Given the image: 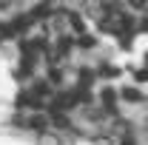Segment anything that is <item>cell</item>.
Returning a JSON list of instances; mask_svg holds the SVG:
<instances>
[{
    "instance_id": "1",
    "label": "cell",
    "mask_w": 148,
    "mask_h": 145,
    "mask_svg": "<svg viewBox=\"0 0 148 145\" xmlns=\"http://www.w3.org/2000/svg\"><path fill=\"white\" fill-rule=\"evenodd\" d=\"M26 125H32V128H37V131H46V128H49V120H46V117H40V114H37V117H32V120H29V122H26Z\"/></svg>"
},
{
    "instance_id": "2",
    "label": "cell",
    "mask_w": 148,
    "mask_h": 145,
    "mask_svg": "<svg viewBox=\"0 0 148 145\" xmlns=\"http://www.w3.org/2000/svg\"><path fill=\"white\" fill-rule=\"evenodd\" d=\"M103 103H106V108H114V103H117V91H114V88H106V91H103Z\"/></svg>"
},
{
    "instance_id": "3",
    "label": "cell",
    "mask_w": 148,
    "mask_h": 145,
    "mask_svg": "<svg viewBox=\"0 0 148 145\" xmlns=\"http://www.w3.org/2000/svg\"><path fill=\"white\" fill-rule=\"evenodd\" d=\"M123 97L131 100V103H143V94H140L137 88H125V91H123Z\"/></svg>"
},
{
    "instance_id": "4",
    "label": "cell",
    "mask_w": 148,
    "mask_h": 145,
    "mask_svg": "<svg viewBox=\"0 0 148 145\" xmlns=\"http://www.w3.org/2000/svg\"><path fill=\"white\" fill-rule=\"evenodd\" d=\"M51 120H54V125H57V128H66V125H69L66 114H60V111H51Z\"/></svg>"
},
{
    "instance_id": "5",
    "label": "cell",
    "mask_w": 148,
    "mask_h": 145,
    "mask_svg": "<svg viewBox=\"0 0 148 145\" xmlns=\"http://www.w3.org/2000/svg\"><path fill=\"white\" fill-rule=\"evenodd\" d=\"M80 46H83V49H91V46H94V40H91V37H86V34H83V37H80Z\"/></svg>"
},
{
    "instance_id": "6",
    "label": "cell",
    "mask_w": 148,
    "mask_h": 145,
    "mask_svg": "<svg viewBox=\"0 0 148 145\" xmlns=\"http://www.w3.org/2000/svg\"><path fill=\"white\" fill-rule=\"evenodd\" d=\"M49 80H51V83H60V80H63V74L57 71V68H51V74H49Z\"/></svg>"
},
{
    "instance_id": "7",
    "label": "cell",
    "mask_w": 148,
    "mask_h": 145,
    "mask_svg": "<svg viewBox=\"0 0 148 145\" xmlns=\"http://www.w3.org/2000/svg\"><path fill=\"white\" fill-rule=\"evenodd\" d=\"M71 23H74V29H77V31H83V20L77 17V14H71Z\"/></svg>"
},
{
    "instance_id": "8",
    "label": "cell",
    "mask_w": 148,
    "mask_h": 145,
    "mask_svg": "<svg viewBox=\"0 0 148 145\" xmlns=\"http://www.w3.org/2000/svg\"><path fill=\"white\" fill-rule=\"evenodd\" d=\"M103 74H106V77H117L120 71H117V68H111V66H106V68H103Z\"/></svg>"
}]
</instances>
